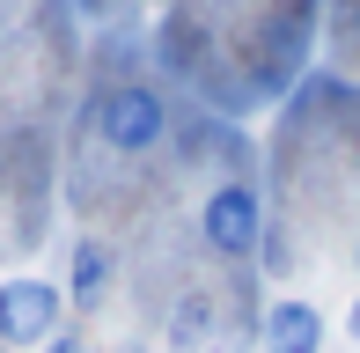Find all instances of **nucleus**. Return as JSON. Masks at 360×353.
Returning <instances> with one entry per match:
<instances>
[{
    "mask_svg": "<svg viewBox=\"0 0 360 353\" xmlns=\"http://www.w3.org/2000/svg\"><path fill=\"white\" fill-rule=\"evenodd\" d=\"M110 272H118V258H110V243H96V236H81L74 243V272H67V295L81 302V309H96L110 287Z\"/></svg>",
    "mask_w": 360,
    "mask_h": 353,
    "instance_id": "nucleus-6",
    "label": "nucleus"
},
{
    "mask_svg": "<svg viewBox=\"0 0 360 353\" xmlns=\"http://www.w3.org/2000/svg\"><path fill=\"white\" fill-rule=\"evenodd\" d=\"M59 339V287L52 280H30V272H15V280H0V346H52Z\"/></svg>",
    "mask_w": 360,
    "mask_h": 353,
    "instance_id": "nucleus-3",
    "label": "nucleus"
},
{
    "mask_svg": "<svg viewBox=\"0 0 360 353\" xmlns=\"http://www.w3.org/2000/svg\"><path fill=\"white\" fill-rule=\"evenodd\" d=\"M0 176H8V140H0Z\"/></svg>",
    "mask_w": 360,
    "mask_h": 353,
    "instance_id": "nucleus-10",
    "label": "nucleus"
},
{
    "mask_svg": "<svg viewBox=\"0 0 360 353\" xmlns=\"http://www.w3.org/2000/svg\"><path fill=\"white\" fill-rule=\"evenodd\" d=\"M125 353H140V346H125Z\"/></svg>",
    "mask_w": 360,
    "mask_h": 353,
    "instance_id": "nucleus-13",
    "label": "nucleus"
},
{
    "mask_svg": "<svg viewBox=\"0 0 360 353\" xmlns=\"http://www.w3.org/2000/svg\"><path fill=\"white\" fill-rule=\"evenodd\" d=\"M338 23H353V30H360V0H338Z\"/></svg>",
    "mask_w": 360,
    "mask_h": 353,
    "instance_id": "nucleus-8",
    "label": "nucleus"
},
{
    "mask_svg": "<svg viewBox=\"0 0 360 353\" xmlns=\"http://www.w3.org/2000/svg\"><path fill=\"white\" fill-rule=\"evenodd\" d=\"M353 265H360V243H353Z\"/></svg>",
    "mask_w": 360,
    "mask_h": 353,
    "instance_id": "nucleus-12",
    "label": "nucleus"
},
{
    "mask_svg": "<svg viewBox=\"0 0 360 353\" xmlns=\"http://www.w3.org/2000/svg\"><path fill=\"white\" fill-rule=\"evenodd\" d=\"M44 353H96V346H89V339H74V331H59V339L44 346Z\"/></svg>",
    "mask_w": 360,
    "mask_h": 353,
    "instance_id": "nucleus-7",
    "label": "nucleus"
},
{
    "mask_svg": "<svg viewBox=\"0 0 360 353\" xmlns=\"http://www.w3.org/2000/svg\"><path fill=\"white\" fill-rule=\"evenodd\" d=\"M81 8H103V0H81Z\"/></svg>",
    "mask_w": 360,
    "mask_h": 353,
    "instance_id": "nucleus-11",
    "label": "nucleus"
},
{
    "mask_svg": "<svg viewBox=\"0 0 360 353\" xmlns=\"http://www.w3.org/2000/svg\"><path fill=\"white\" fill-rule=\"evenodd\" d=\"M199 236L214 258H257V243H265V191L250 184V176H228V184L206 191L199 206Z\"/></svg>",
    "mask_w": 360,
    "mask_h": 353,
    "instance_id": "nucleus-1",
    "label": "nucleus"
},
{
    "mask_svg": "<svg viewBox=\"0 0 360 353\" xmlns=\"http://www.w3.org/2000/svg\"><path fill=\"white\" fill-rule=\"evenodd\" d=\"M353 176H360V162H353Z\"/></svg>",
    "mask_w": 360,
    "mask_h": 353,
    "instance_id": "nucleus-14",
    "label": "nucleus"
},
{
    "mask_svg": "<svg viewBox=\"0 0 360 353\" xmlns=\"http://www.w3.org/2000/svg\"><path fill=\"white\" fill-rule=\"evenodd\" d=\"M214 316H221V302L206 295V287L176 295V309H169V331H162V346H169V353H199L206 339H214Z\"/></svg>",
    "mask_w": 360,
    "mask_h": 353,
    "instance_id": "nucleus-5",
    "label": "nucleus"
},
{
    "mask_svg": "<svg viewBox=\"0 0 360 353\" xmlns=\"http://www.w3.org/2000/svg\"><path fill=\"white\" fill-rule=\"evenodd\" d=\"M257 331H265V353H323V309L302 302V295L272 302Z\"/></svg>",
    "mask_w": 360,
    "mask_h": 353,
    "instance_id": "nucleus-4",
    "label": "nucleus"
},
{
    "mask_svg": "<svg viewBox=\"0 0 360 353\" xmlns=\"http://www.w3.org/2000/svg\"><path fill=\"white\" fill-rule=\"evenodd\" d=\"M346 331H353V339H360V302H353V316H346Z\"/></svg>",
    "mask_w": 360,
    "mask_h": 353,
    "instance_id": "nucleus-9",
    "label": "nucleus"
},
{
    "mask_svg": "<svg viewBox=\"0 0 360 353\" xmlns=\"http://www.w3.org/2000/svg\"><path fill=\"white\" fill-rule=\"evenodd\" d=\"M162 133H169V103H162L147 82L103 89V103H96V140H103L110 155H155Z\"/></svg>",
    "mask_w": 360,
    "mask_h": 353,
    "instance_id": "nucleus-2",
    "label": "nucleus"
}]
</instances>
